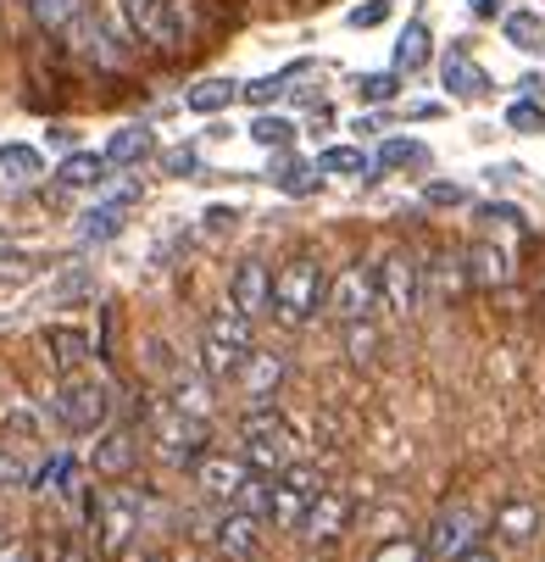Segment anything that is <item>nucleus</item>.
<instances>
[{
  "label": "nucleus",
  "instance_id": "nucleus-10",
  "mask_svg": "<svg viewBox=\"0 0 545 562\" xmlns=\"http://www.w3.org/2000/svg\"><path fill=\"white\" fill-rule=\"evenodd\" d=\"M323 306H329L334 324H362V317H373V312H378V284H373V268H367V262L340 268V279L329 284Z\"/></svg>",
  "mask_w": 545,
  "mask_h": 562
},
{
  "label": "nucleus",
  "instance_id": "nucleus-39",
  "mask_svg": "<svg viewBox=\"0 0 545 562\" xmlns=\"http://www.w3.org/2000/svg\"><path fill=\"white\" fill-rule=\"evenodd\" d=\"M396 90H401V72H362V78H356V95H362L367 106L396 101Z\"/></svg>",
  "mask_w": 545,
  "mask_h": 562
},
{
  "label": "nucleus",
  "instance_id": "nucleus-20",
  "mask_svg": "<svg viewBox=\"0 0 545 562\" xmlns=\"http://www.w3.org/2000/svg\"><path fill=\"white\" fill-rule=\"evenodd\" d=\"M156 150V139H150V128H139V123H128V128H117L112 139H106V168H139L145 156Z\"/></svg>",
  "mask_w": 545,
  "mask_h": 562
},
{
  "label": "nucleus",
  "instance_id": "nucleus-34",
  "mask_svg": "<svg viewBox=\"0 0 545 562\" xmlns=\"http://www.w3.org/2000/svg\"><path fill=\"white\" fill-rule=\"evenodd\" d=\"M29 12L45 34H67V23L84 12V0H29Z\"/></svg>",
  "mask_w": 545,
  "mask_h": 562
},
{
  "label": "nucleus",
  "instance_id": "nucleus-42",
  "mask_svg": "<svg viewBox=\"0 0 545 562\" xmlns=\"http://www.w3.org/2000/svg\"><path fill=\"white\" fill-rule=\"evenodd\" d=\"M67 485H72V457H56L39 473V496H67Z\"/></svg>",
  "mask_w": 545,
  "mask_h": 562
},
{
  "label": "nucleus",
  "instance_id": "nucleus-18",
  "mask_svg": "<svg viewBox=\"0 0 545 562\" xmlns=\"http://www.w3.org/2000/svg\"><path fill=\"white\" fill-rule=\"evenodd\" d=\"M139 190H123L117 201H106V206H90L84 217H78V239L84 246H106V239H117L123 234V217H128V201H134Z\"/></svg>",
  "mask_w": 545,
  "mask_h": 562
},
{
  "label": "nucleus",
  "instance_id": "nucleus-1",
  "mask_svg": "<svg viewBox=\"0 0 545 562\" xmlns=\"http://www.w3.org/2000/svg\"><path fill=\"white\" fill-rule=\"evenodd\" d=\"M323 295H329V273H323V262L300 251V257H289V262L279 268L268 312L279 317L284 329H300V324H311V317L323 312Z\"/></svg>",
  "mask_w": 545,
  "mask_h": 562
},
{
  "label": "nucleus",
  "instance_id": "nucleus-30",
  "mask_svg": "<svg viewBox=\"0 0 545 562\" xmlns=\"http://www.w3.org/2000/svg\"><path fill=\"white\" fill-rule=\"evenodd\" d=\"M206 335L223 340L228 351H251V317L246 312H212L206 317Z\"/></svg>",
  "mask_w": 545,
  "mask_h": 562
},
{
  "label": "nucleus",
  "instance_id": "nucleus-27",
  "mask_svg": "<svg viewBox=\"0 0 545 562\" xmlns=\"http://www.w3.org/2000/svg\"><path fill=\"white\" fill-rule=\"evenodd\" d=\"M501 34H507V45L523 50V56H540V50H545V18H540V12H507Z\"/></svg>",
  "mask_w": 545,
  "mask_h": 562
},
{
  "label": "nucleus",
  "instance_id": "nucleus-21",
  "mask_svg": "<svg viewBox=\"0 0 545 562\" xmlns=\"http://www.w3.org/2000/svg\"><path fill=\"white\" fill-rule=\"evenodd\" d=\"M39 340H45V351H50V362H56L61 373H78V368L90 362V340L78 335V329H67V324H50Z\"/></svg>",
  "mask_w": 545,
  "mask_h": 562
},
{
  "label": "nucleus",
  "instance_id": "nucleus-47",
  "mask_svg": "<svg viewBox=\"0 0 545 562\" xmlns=\"http://www.w3.org/2000/svg\"><path fill=\"white\" fill-rule=\"evenodd\" d=\"M162 168H168L173 179H190V173H195V150H190V145L168 150V156H162Z\"/></svg>",
  "mask_w": 545,
  "mask_h": 562
},
{
  "label": "nucleus",
  "instance_id": "nucleus-7",
  "mask_svg": "<svg viewBox=\"0 0 545 562\" xmlns=\"http://www.w3.org/2000/svg\"><path fill=\"white\" fill-rule=\"evenodd\" d=\"M373 284H378V306L401 312V317H412L423 306V268H418V257L407 246L384 251V262L373 268Z\"/></svg>",
  "mask_w": 545,
  "mask_h": 562
},
{
  "label": "nucleus",
  "instance_id": "nucleus-50",
  "mask_svg": "<svg viewBox=\"0 0 545 562\" xmlns=\"http://www.w3.org/2000/svg\"><path fill=\"white\" fill-rule=\"evenodd\" d=\"M407 117H412V123H429V117H440V106H434V101H418V106H407Z\"/></svg>",
  "mask_w": 545,
  "mask_h": 562
},
{
  "label": "nucleus",
  "instance_id": "nucleus-38",
  "mask_svg": "<svg viewBox=\"0 0 545 562\" xmlns=\"http://www.w3.org/2000/svg\"><path fill=\"white\" fill-rule=\"evenodd\" d=\"M345 329V357L356 362V368H367L373 357H378V335H373V317H362V324H340Z\"/></svg>",
  "mask_w": 545,
  "mask_h": 562
},
{
  "label": "nucleus",
  "instance_id": "nucleus-35",
  "mask_svg": "<svg viewBox=\"0 0 545 562\" xmlns=\"http://www.w3.org/2000/svg\"><path fill=\"white\" fill-rule=\"evenodd\" d=\"M0 168H7L12 179H23V184H34L45 173V156L34 145H0Z\"/></svg>",
  "mask_w": 545,
  "mask_h": 562
},
{
  "label": "nucleus",
  "instance_id": "nucleus-12",
  "mask_svg": "<svg viewBox=\"0 0 545 562\" xmlns=\"http://www.w3.org/2000/svg\"><path fill=\"white\" fill-rule=\"evenodd\" d=\"M190 468H195V485L206 491V502H234V491H240L246 473H251V462L234 457V451H201Z\"/></svg>",
  "mask_w": 545,
  "mask_h": 562
},
{
  "label": "nucleus",
  "instance_id": "nucleus-8",
  "mask_svg": "<svg viewBox=\"0 0 545 562\" xmlns=\"http://www.w3.org/2000/svg\"><path fill=\"white\" fill-rule=\"evenodd\" d=\"M323 491V473H318V462H306V457H295V462H284L279 473H273V524L279 529H295L300 524V507Z\"/></svg>",
  "mask_w": 545,
  "mask_h": 562
},
{
  "label": "nucleus",
  "instance_id": "nucleus-25",
  "mask_svg": "<svg viewBox=\"0 0 545 562\" xmlns=\"http://www.w3.org/2000/svg\"><path fill=\"white\" fill-rule=\"evenodd\" d=\"M234 101H240V85H234V78H201V85L184 95V106H190V112H201V117L228 112Z\"/></svg>",
  "mask_w": 545,
  "mask_h": 562
},
{
  "label": "nucleus",
  "instance_id": "nucleus-33",
  "mask_svg": "<svg viewBox=\"0 0 545 562\" xmlns=\"http://www.w3.org/2000/svg\"><path fill=\"white\" fill-rule=\"evenodd\" d=\"M378 168H389V173L429 168V145H423V139H384V150H378Z\"/></svg>",
  "mask_w": 545,
  "mask_h": 562
},
{
  "label": "nucleus",
  "instance_id": "nucleus-37",
  "mask_svg": "<svg viewBox=\"0 0 545 562\" xmlns=\"http://www.w3.org/2000/svg\"><path fill=\"white\" fill-rule=\"evenodd\" d=\"M251 139H257L262 150H279V145H289V139H295V123L262 106V112H257V123H251Z\"/></svg>",
  "mask_w": 545,
  "mask_h": 562
},
{
  "label": "nucleus",
  "instance_id": "nucleus-4",
  "mask_svg": "<svg viewBox=\"0 0 545 562\" xmlns=\"http://www.w3.org/2000/svg\"><path fill=\"white\" fill-rule=\"evenodd\" d=\"M150 435H156V446H162V457L173 468H190L201 457V446H206L212 429H206L201 413L179 407V401H150Z\"/></svg>",
  "mask_w": 545,
  "mask_h": 562
},
{
  "label": "nucleus",
  "instance_id": "nucleus-31",
  "mask_svg": "<svg viewBox=\"0 0 545 562\" xmlns=\"http://www.w3.org/2000/svg\"><path fill=\"white\" fill-rule=\"evenodd\" d=\"M423 273L434 279V290H429L434 301H456V295L467 290V268H462V257H451V251H440L434 268H423Z\"/></svg>",
  "mask_w": 545,
  "mask_h": 562
},
{
  "label": "nucleus",
  "instance_id": "nucleus-14",
  "mask_svg": "<svg viewBox=\"0 0 545 562\" xmlns=\"http://www.w3.org/2000/svg\"><path fill=\"white\" fill-rule=\"evenodd\" d=\"M228 301H234V312H246V317H262L268 312V301H273V268L268 262H240L234 268V279H228Z\"/></svg>",
  "mask_w": 545,
  "mask_h": 562
},
{
  "label": "nucleus",
  "instance_id": "nucleus-53",
  "mask_svg": "<svg viewBox=\"0 0 545 562\" xmlns=\"http://www.w3.org/2000/svg\"><path fill=\"white\" fill-rule=\"evenodd\" d=\"M206 223H212V228H228V223H234V212H223V206H212V212H206Z\"/></svg>",
  "mask_w": 545,
  "mask_h": 562
},
{
  "label": "nucleus",
  "instance_id": "nucleus-45",
  "mask_svg": "<svg viewBox=\"0 0 545 562\" xmlns=\"http://www.w3.org/2000/svg\"><path fill=\"white\" fill-rule=\"evenodd\" d=\"M423 201H429V206H467V190H462V184H445V179H434V184L423 190Z\"/></svg>",
  "mask_w": 545,
  "mask_h": 562
},
{
  "label": "nucleus",
  "instance_id": "nucleus-9",
  "mask_svg": "<svg viewBox=\"0 0 545 562\" xmlns=\"http://www.w3.org/2000/svg\"><path fill=\"white\" fill-rule=\"evenodd\" d=\"M479 535H485V518L474 513V507H445L434 524H429V540H423V557L429 562H456L462 551H474L479 546Z\"/></svg>",
  "mask_w": 545,
  "mask_h": 562
},
{
  "label": "nucleus",
  "instance_id": "nucleus-16",
  "mask_svg": "<svg viewBox=\"0 0 545 562\" xmlns=\"http://www.w3.org/2000/svg\"><path fill=\"white\" fill-rule=\"evenodd\" d=\"M134 462H139V440H134V429H106L101 446L90 451V468H95L101 479H128Z\"/></svg>",
  "mask_w": 545,
  "mask_h": 562
},
{
  "label": "nucleus",
  "instance_id": "nucleus-6",
  "mask_svg": "<svg viewBox=\"0 0 545 562\" xmlns=\"http://www.w3.org/2000/svg\"><path fill=\"white\" fill-rule=\"evenodd\" d=\"M90 535L101 557H123L139 535V496L134 491H101L90 496Z\"/></svg>",
  "mask_w": 545,
  "mask_h": 562
},
{
  "label": "nucleus",
  "instance_id": "nucleus-54",
  "mask_svg": "<svg viewBox=\"0 0 545 562\" xmlns=\"http://www.w3.org/2000/svg\"><path fill=\"white\" fill-rule=\"evenodd\" d=\"M456 562H496V557H490V551H479V546H474V551H462V557H456Z\"/></svg>",
  "mask_w": 545,
  "mask_h": 562
},
{
  "label": "nucleus",
  "instance_id": "nucleus-46",
  "mask_svg": "<svg viewBox=\"0 0 545 562\" xmlns=\"http://www.w3.org/2000/svg\"><path fill=\"white\" fill-rule=\"evenodd\" d=\"M479 217H485V223H507V228H523V223H529V217H523V206H507V201H485V206H479Z\"/></svg>",
  "mask_w": 545,
  "mask_h": 562
},
{
  "label": "nucleus",
  "instance_id": "nucleus-13",
  "mask_svg": "<svg viewBox=\"0 0 545 562\" xmlns=\"http://www.w3.org/2000/svg\"><path fill=\"white\" fill-rule=\"evenodd\" d=\"M284 373H289L284 351H257V346L240 357V368H234V379L246 384V401H251V407H268V401L279 395V384H284Z\"/></svg>",
  "mask_w": 545,
  "mask_h": 562
},
{
  "label": "nucleus",
  "instance_id": "nucleus-36",
  "mask_svg": "<svg viewBox=\"0 0 545 562\" xmlns=\"http://www.w3.org/2000/svg\"><path fill=\"white\" fill-rule=\"evenodd\" d=\"M240 357H246V351H228V346H223V340H212V335L201 340V368H206V379H212V384L234 379V368H240Z\"/></svg>",
  "mask_w": 545,
  "mask_h": 562
},
{
  "label": "nucleus",
  "instance_id": "nucleus-52",
  "mask_svg": "<svg viewBox=\"0 0 545 562\" xmlns=\"http://www.w3.org/2000/svg\"><path fill=\"white\" fill-rule=\"evenodd\" d=\"M61 562H90V557H84V546H78V540H67L61 546Z\"/></svg>",
  "mask_w": 545,
  "mask_h": 562
},
{
  "label": "nucleus",
  "instance_id": "nucleus-43",
  "mask_svg": "<svg viewBox=\"0 0 545 562\" xmlns=\"http://www.w3.org/2000/svg\"><path fill=\"white\" fill-rule=\"evenodd\" d=\"M18 485H29V462L12 446H0V491H18Z\"/></svg>",
  "mask_w": 545,
  "mask_h": 562
},
{
  "label": "nucleus",
  "instance_id": "nucleus-29",
  "mask_svg": "<svg viewBox=\"0 0 545 562\" xmlns=\"http://www.w3.org/2000/svg\"><path fill=\"white\" fill-rule=\"evenodd\" d=\"M429 23L423 18H412L407 23V34H401V45H396V72H423L429 67Z\"/></svg>",
  "mask_w": 545,
  "mask_h": 562
},
{
  "label": "nucleus",
  "instance_id": "nucleus-23",
  "mask_svg": "<svg viewBox=\"0 0 545 562\" xmlns=\"http://www.w3.org/2000/svg\"><path fill=\"white\" fill-rule=\"evenodd\" d=\"M273 184H279L284 195H311V190L323 184V173L311 168V162H295L289 145H279V150H273Z\"/></svg>",
  "mask_w": 545,
  "mask_h": 562
},
{
  "label": "nucleus",
  "instance_id": "nucleus-55",
  "mask_svg": "<svg viewBox=\"0 0 545 562\" xmlns=\"http://www.w3.org/2000/svg\"><path fill=\"white\" fill-rule=\"evenodd\" d=\"M540 317H545V295H540Z\"/></svg>",
  "mask_w": 545,
  "mask_h": 562
},
{
  "label": "nucleus",
  "instance_id": "nucleus-32",
  "mask_svg": "<svg viewBox=\"0 0 545 562\" xmlns=\"http://www.w3.org/2000/svg\"><path fill=\"white\" fill-rule=\"evenodd\" d=\"M217 546H223L228 557H251V551H257V518L228 513V518L217 524Z\"/></svg>",
  "mask_w": 545,
  "mask_h": 562
},
{
  "label": "nucleus",
  "instance_id": "nucleus-15",
  "mask_svg": "<svg viewBox=\"0 0 545 562\" xmlns=\"http://www.w3.org/2000/svg\"><path fill=\"white\" fill-rule=\"evenodd\" d=\"M440 78H445V90L462 95V101H485V95H490V72L467 56V45H451V50L440 56Z\"/></svg>",
  "mask_w": 545,
  "mask_h": 562
},
{
  "label": "nucleus",
  "instance_id": "nucleus-24",
  "mask_svg": "<svg viewBox=\"0 0 545 562\" xmlns=\"http://www.w3.org/2000/svg\"><path fill=\"white\" fill-rule=\"evenodd\" d=\"M311 168L329 173V179H367L373 173V156L362 145H329V150H318V162H311Z\"/></svg>",
  "mask_w": 545,
  "mask_h": 562
},
{
  "label": "nucleus",
  "instance_id": "nucleus-3",
  "mask_svg": "<svg viewBox=\"0 0 545 562\" xmlns=\"http://www.w3.org/2000/svg\"><path fill=\"white\" fill-rule=\"evenodd\" d=\"M123 18H128L139 45L162 50V56H179L184 40H190V18H184L179 0H123Z\"/></svg>",
  "mask_w": 545,
  "mask_h": 562
},
{
  "label": "nucleus",
  "instance_id": "nucleus-49",
  "mask_svg": "<svg viewBox=\"0 0 545 562\" xmlns=\"http://www.w3.org/2000/svg\"><path fill=\"white\" fill-rule=\"evenodd\" d=\"M518 95H529V101H545V78H540V72H523V78H518Z\"/></svg>",
  "mask_w": 545,
  "mask_h": 562
},
{
  "label": "nucleus",
  "instance_id": "nucleus-11",
  "mask_svg": "<svg viewBox=\"0 0 545 562\" xmlns=\"http://www.w3.org/2000/svg\"><path fill=\"white\" fill-rule=\"evenodd\" d=\"M351 513H356V502H351L345 491H329V485H323L318 496H311V502L300 507V524H295V529H300L306 540H318V546H329V540H340V535H345Z\"/></svg>",
  "mask_w": 545,
  "mask_h": 562
},
{
  "label": "nucleus",
  "instance_id": "nucleus-41",
  "mask_svg": "<svg viewBox=\"0 0 545 562\" xmlns=\"http://www.w3.org/2000/svg\"><path fill=\"white\" fill-rule=\"evenodd\" d=\"M373 562H429V557H423V546H418V540H407V535H389V540L373 551Z\"/></svg>",
  "mask_w": 545,
  "mask_h": 562
},
{
  "label": "nucleus",
  "instance_id": "nucleus-26",
  "mask_svg": "<svg viewBox=\"0 0 545 562\" xmlns=\"http://www.w3.org/2000/svg\"><path fill=\"white\" fill-rule=\"evenodd\" d=\"M228 507L262 524V518L273 513V473H257V468H251V473H246V485L234 491V502H228Z\"/></svg>",
  "mask_w": 545,
  "mask_h": 562
},
{
  "label": "nucleus",
  "instance_id": "nucleus-2",
  "mask_svg": "<svg viewBox=\"0 0 545 562\" xmlns=\"http://www.w3.org/2000/svg\"><path fill=\"white\" fill-rule=\"evenodd\" d=\"M240 440H246V451H240V457H246L257 473H279L284 462H295V457H300V451H295L300 440H295V429L273 413V401H268V407H251V413L240 418Z\"/></svg>",
  "mask_w": 545,
  "mask_h": 562
},
{
  "label": "nucleus",
  "instance_id": "nucleus-44",
  "mask_svg": "<svg viewBox=\"0 0 545 562\" xmlns=\"http://www.w3.org/2000/svg\"><path fill=\"white\" fill-rule=\"evenodd\" d=\"M389 12H396V7H389V0H367V7H351V29H378V23H389Z\"/></svg>",
  "mask_w": 545,
  "mask_h": 562
},
{
  "label": "nucleus",
  "instance_id": "nucleus-17",
  "mask_svg": "<svg viewBox=\"0 0 545 562\" xmlns=\"http://www.w3.org/2000/svg\"><path fill=\"white\" fill-rule=\"evenodd\" d=\"M462 268H467V290H501V284L512 279L507 251H501V246H490V239L467 246V251H462Z\"/></svg>",
  "mask_w": 545,
  "mask_h": 562
},
{
  "label": "nucleus",
  "instance_id": "nucleus-28",
  "mask_svg": "<svg viewBox=\"0 0 545 562\" xmlns=\"http://www.w3.org/2000/svg\"><path fill=\"white\" fill-rule=\"evenodd\" d=\"M311 72V61H289L284 72H273V78H257V85H240V95L251 101V106H273L279 95H289V85L295 78H306Z\"/></svg>",
  "mask_w": 545,
  "mask_h": 562
},
{
  "label": "nucleus",
  "instance_id": "nucleus-19",
  "mask_svg": "<svg viewBox=\"0 0 545 562\" xmlns=\"http://www.w3.org/2000/svg\"><path fill=\"white\" fill-rule=\"evenodd\" d=\"M496 535H501L507 546H529V540L540 535V507L523 502V496H507V502L496 507Z\"/></svg>",
  "mask_w": 545,
  "mask_h": 562
},
{
  "label": "nucleus",
  "instance_id": "nucleus-40",
  "mask_svg": "<svg viewBox=\"0 0 545 562\" xmlns=\"http://www.w3.org/2000/svg\"><path fill=\"white\" fill-rule=\"evenodd\" d=\"M507 128H518V134H545V106L540 101H512L507 106Z\"/></svg>",
  "mask_w": 545,
  "mask_h": 562
},
{
  "label": "nucleus",
  "instance_id": "nucleus-51",
  "mask_svg": "<svg viewBox=\"0 0 545 562\" xmlns=\"http://www.w3.org/2000/svg\"><path fill=\"white\" fill-rule=\"evenodd\" d=\"M467 12H474V18H496L501 0H467Z\"/></svg>",
  "mask_w": 545,
  "mask_h": 562
},
{
  "label": "nucleus",
  "instance_id": "nucleus-48",
  "mask_svg": "<svg viewBox=\"0 0 545 562\" xmlns=\"http://www.w3.org/2000/svg\"><path fill=\"white\" fill-rule=\"evenodd\" d=\"M0 562H39L34 540H12V546H0Z\"/></svg>",
  "mask_w": 545,
  "mask_h": 562
},
{
  "label": "nucleus",
  "instance_id": "nucleus-5",
  "mask_svg": "<svg viewBox=\"0 0 545 562\" xmlns=\"http://www.w3.org/2000/svg\"><path fill=\"white\" fill-rule=\"evenodd\" d=\"M50 407H56V424H61V429H72V435H95V429L112 418V390L95 384V379H84V373H61Z\"/></svg>",
  "mask_w": 545,
  "mask_h": 562
},
{
  "label": "nucleus",
  "instance_id": "nucleus-22",
  "mask_svg": "<svg viewBox=\"0 0 545 562\" xmlns=\"http://www.w3.org/2000/svg\"><path fill=\"white\" fill-rule=\"evenodd\" d=\"M101 179H106V156H95V150H67L61 168H56L61 190H95Z\"/></svg>",
  "mask_w": 545,
  "mask_h": 562
}]
</instances>
